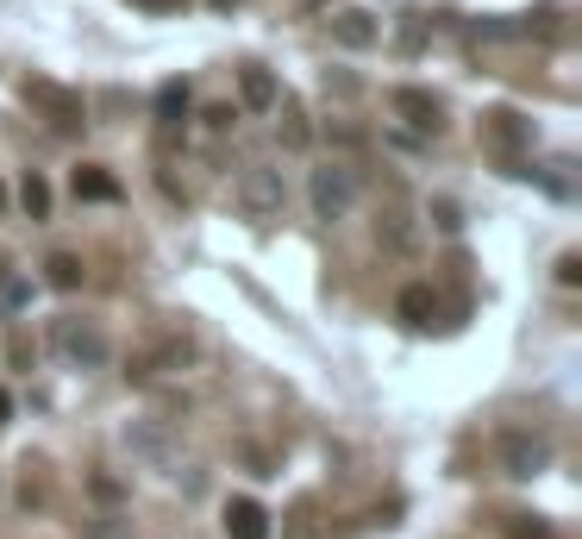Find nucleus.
I'll list each match as a JSON object with an SVG mask.
<instances>
[{
  "instance_id": "7ed1b4c3",
  "label": "nucleus",
  "mask_w": 582,
  "mask_h": 539,
  "mask_svg": "<svg viewBox=\"0 0 582 539\" xmlns=\"http://www.w3.org/2000/svg\"><path fill=\"white\" fill-rule=\"evenodd\" d=\"M51 352L70 370H101L107 364V333H101V320H82V314H63V320H51Z\"/></svg>"
},
{
  "instance_id": "1a4fd4ad",
  "label": "nucleus",
  "mask_w": 582,
  "mask_h": 539,
  "mask_svg": "<svg viewBox=\"0 0 582 539\" xmlns=\"http://www.w3.org/2000/svg\"><path fill=\"white\" fill-rule=\"evenodd\" d=\"M126 445H132V452H138L145 464H157V470H163V464L176 458V439H170V420H132V427H126Z\"/></svg>"
},
{
  "instance_id": "39448f33",
  "label": "nucleus",
  "mask_w": 582,
  "mask_h": 539,
  "mask_svg": "<svg viewBox=\"0 0 582 539\" xmlns=\"http://www.w3.org/2000/svg\"><path fill=\"white\" fill-rule=\"evenodd\" d=\"M388 113H395L407 132H420V138H438V132H445V101H438L432 88H413V82L388 95Z\"/></svg>"
},
{
  "instance_id": "f257e3e1",
  "label": "nucleus",
  "mask_w": 582,
  "mask_h": 539,
  "mask_svg": "<svg viewBox=\"0 0 582 539\" xmlns=\"http://www.w3.org/2000/svg\"><path fill=\"white\" fill-rule=\"evenodd\" d=\"M232 201L251 226H276L282 207H288V182H282L276 163H245V176L232 182Z\"/></svg>"
},
{
  "instance_id": "bb28decb",
  "label": "nucleus",
  "mask_w": 582,
  "mask_h": 539,
  "mask_svg": "<svg viewBox=\"0 0 582 539\" xmlns=\"http://www.w3.org/2000/svg\"><path fill=\"white\" fill-rule=\"evenodd\" d=\"M132 7H151V13H182L188 0H132Z\"/></svg>"
},
{
  "instance_id": "c756f323",
  "label": "nucleus",
  "mask_w": 582,
  "mask_h": 539,
  "mask_svg": "<svg viewBox=\"0 0 582 539\" xmlns=\"http://www.w3.org/2000/svg\"><path fill=\"white\" fill-rule=\"evenodd\" d=\"M0 289H7V257H0Z\"/></svg>"
},
{
  "instance_id": "b1692460",
  "label": "nucleus",
  "mask_w": 582,
  "mask_h": 539,
  "mask_svg": "<svg viewBox=\"0 0 582 539\" xmlns=\"http://www.w3.org/2000/svg\"><path fill=\"white\" fill-rule=\"evenodd\" d=\"M557 283H564V289L582 283V252H564V257H557Z\"/></svg>"
},
{
  "instance_id": "f8f14e48",
  "label": "nucleus",
  "mask_w": 582,
  "mask_h": 539,
  "mask_svg": "<svg viewBox=\"0 0 582 539\" xmlns=\"http://www.w3.org/2000/svg\"><path fill=\"white\" fill-rule=\"evenodd\" d=\"M332 38L345 45V51H370L382 38V26H376V13H363V7H345V13H332Z\"/></svg>"
},
{
  "instance_id": "f03ea898",
  "label": "nucleus",
  "mask_w": 582,
  "mask_h": 539,
  "mask_svg": "<svg viewBox=\"0 0 582 539\" xmlns=\"http://www.w3.org/2000/svg\"><path fill=\"white\" fill-rule=\"evenodd\" d=\"M20 95H26V107H32V113H38L51 132H82V126H88V101H82L76 88H63V82L26 76V82H20Z\"/></svg>"
},
{
  "instance_id": "0eeeda50",
  "label": "nucleus",
  "mask_w": 582,
  "mask_h": 539,
  "mask_svg": "<svg viewBox=\"0 0 582 539\" xmlns=\"http://www.w3.org/2000/svg\"><path fill=\"white\" fill-rule=\"evenodd\" d=\"M195 358V345L182 333L157 339L151 352H138V358H126V383H151V377H163V370H182V364Z\"/></svg>"
},
{
  "instance_id": "4468645a",
  "label": "nucleus",
  "mask_w": 582,
  "mask_h": 539,
  "mask_svg": "<svg viewBox=\"0 0 582 539\" xmlns=\"http://www.w3.org/2000/svg\"><path fill=\"white\" fill-rule=\"evenodd\" d=\"M188 107H195L188 82H163V88H157V132H163V138H176V132L188 126Z\"/></svg>"
},
{
  "instance_id": "2eb2a0df",
  "label": "nucleus",
  "mask_w": 582,
  "mask_h": 539,
  "mask_svg": "<svg viewBox=\"0 0 582 539\" xmlns=\"http://www.w3.org/2000/svg\"><path fill=\"white\" fill-rule=\"evenodd\" d=\"M270 113H282V120H276L282 151H307V145H313V126H307L301 101H288V95H276V107H270Z\"/></svg>"
},
{
  "instance_id": "393cba45",
  "label": "nucleus",
  "mask_w": 582,
  "mask_h": 539,
  "mask_svg": "<svg viewBox=\"0 0 582 539\" xmlns=\"http://www.w3.org/2000/svg\"><path fill=\"white\" fill-rule=\"evenodd\" d=\"M207 126H213V132H232V126H238V107H232V101H213V107H207Z\"/></svg>"
},
{
  "instance_id": "f3484780",
  "label": "nucleus",
  "mask_w": 582,
  "mask_h": 539,
  "mask_svg": "<svg viewBox=\"0 0 582 539\" xmlns=\"http://www.w3.org/2000/svg\"><path fill=\"white\" fill-rule=\"evenodd\" d=\"M20 207H26L32 226H45V220H51V182L38 176V170H26V182H20Z\"/></svg>"
},
{
  "instance_id": "9d476101",
  "label": "nucleus",
  "mask_w": 582,
  "mask_h": 539,
  "mask_svg": "<svg viewBox=\"0 0 582 539\" xmlns=\"http://www.w3.org/2000/svg\"><path fill=\"white\" fill-rule=\"evenodd\" d=\"M220 520H226V539H270V509L257 495H232Z\"/></svg>"
},
{
  "instance_id": "423d86ee",
  "label": "nucleus",
  "mask_w": 582,
  "mask_h": 539,
  "mask_svg": "<svg viewBox=\"0 0 582 539\" xmlns=\"http://www.w3.org/2000/svg\"><path fill=\"white\" fill-rule=\"evenodd\" d=\"M482 145L520 170V151L532 145V120L527 113H513V107H488V113H482Z\"/></svg>"
},
{
  "instance_id": "4be33fe9",
  "label": "nucleus",
  "mask_w": 582,
  "mask_h": 539,
  "mask_svg": "<svg viewBox=\"0 0 582 539\" xmlns=\"http://www.w3.org/2000/svg\"><path fill=\"white\" fill-rule=\"evenodd\" d=\"M507 539H552V520L545 514H507Z\"/></svg>"
},
{
  "instance_id": "6e6552de",
  "label": "nucleus",
  "mask_w": 582,
  "mask_h": 539,
  "mask_svg": "<svg viewBox=\"0 0 582 539\" xmlns=\"http://www.w3.org/2000/svg\"><path fill=\"white\" fill-rule=\"evenodd\" d=\"M552 464V439L538 433H501V470L507 477H538Z\"/></svg>"
},
{
  "instance_id": "7c9ffc66",
  "label": "nucleus",
  "mask_w": 582,
  "mask_h": 539,
  "mask_svg": "<svg viewBox=\"0 0 582 539\" xmlns=\"http://www.w3.org/2000/svg\"><path fill=\"white\" fill-rule=\"evenodd\" d=\"M0 213H7V188H0Z\"/></svg>"
},
{
  "instance_id": "a878e982",
  "label": "nucleus",
  "mask_w": 582,
  "mask_h": 539,
  "mask_svg": "<svg viewBox=\"0 0 582 539\" xmlns=\"http://www.w3.org/2000/svg\"><path fill=\"white\" fill-rule=\"evenodd\" d=\"M88 489H95L101 502H120V495H126V489H120V477H88Z\"/></svg>"
},
{
  "instance_id": "a211bd4d",
  "label": "nucleus",
  "mask_w": 582,
  "mask_h": 539,
  "mask_svg": "<svg viewBox=\"0 0 582 539\" xmlns=\"http://www.w3.org/2000/svg\"><path fill=\"white\" fill-rule=\"evenodd\" d=\"M82 277H88V270H82L76 252H51V257H45V283L63 289V295H70V289H82Z\"/></svg>"
},
{
  "instance_id": "5701e85b",
  "label": "nucleus",
  "mask_w": 582,
  "mask_h": 539,
  "mask_svg": "<svg viewBox=\"0 0 582 539\" xmlns=\"http://www.w3.org/2000/svg\"><path fill=\"white\" fill-rule=\"evenodd\" d=\"M426 220H432V226H438V232H445V238H457V232H463V207H457V201H445V195H438V201L426 207Z\"/></svg>"
},
{
  "instance_id": "cd10ccee",
  "label": "nucleus",
  "mask_w": 582,
  "mask_h": 539,
  "mask_svg": "<svg viewBox=\"0 0 582 539\" xmlns=\"http://www.w3.org/2000/svg\"><path fill=\"white\" fill-rule=\"evenodd\" d=\"M7 420H13V395H7V389H0V427H7Z\"/></svg>"
},
{
  "instance_id": "ddd939ff",
  "label": "nucleus",
  "mask_w": 582,
  "mask_h": 539,
  "mask_svg": "<svg viewBox=\"0 0 582 539\" xmlns=\"http://www.w3.org/2000/svg\"><path fill=\"white\" fill-rule=\"evenodd\" d=\"M70 195L76 201H120V176L107 163H76L70 170Z\"/></svg>"
},
{
  "instance_id": "aec40b11",
  "label": "nucleus",
  "mask_w": 582,
  "mask_h": 539,
  "mask_svg": "<svg viewBox=\"0 0 582 539\" xmlns=\"http://www.w3.org/2000/svg\"><path fill=\"white\" fill-rule=\"evenodd\" d=\"M513 32H527V38H557V32H564V7H552V0H545V7H532Z\"/></svg>"
},
{
  "instance_id": "6ab92c4d",
  "label": "nucleus",
  "mask_w": 582,
  "mask_h": 539,
  "mask_svg": "<svg viewBox=\"0 0 582 539\" xmlns=\"http://www.w3.org/2000/svg\"><path fill=\"white\" fill-rule=\"evenodd\" d=\"M376 238L388 245V252H413V220H407L401 207H388V213L376 220Z\"/></svg>"
},
{
  "instance_id": "20e7f679",
  "label": "nucleus",
  "mask_w": 582,
  "mask_h": 539,
  "mask_svg": "<svg viewBox=\"0 0 582 539\" xmlns=\"http://www.w3.org/2000/svg\"><path fill=\"white\" fill-rule=\"evenodd\" d=\"M307 201H313V220L338 226V220L351 213V201H357V170L351 163H320V170L307 176Z\"/></svg>"
},
{
  "instance_id": "9b49d317",
  "label": "nucleus",
  "mask_w": 582,
  "mask_h": 539,
  "mask_svg": "<svg viewBox=\"0 0 582 539\" xmlns=\"http://www.w3.org/2000/svg\"><path fill=\"white\" fill-rule=\"evenodd\" d=\"M395 320L413 327V333H426L432 320H438V289H432V283H407L401 295H395Z\"/></svg>"
},
{
  "instance_id": "dca6fc26",
  "label": "nucleus",
  "mask_w": 582,
  "mask_h": 539,
  "mask_svg": "<svg viewBox=\"0 0 582 539\" xmlns=\"http://www.w3.org/2000/svg\"><path fill=\"white\" fill-rule=\"evenodd\" d=\"M238 95H245V107H251V113H270V107H276V76H270V70H245V76H238Z\"/></svg>"
},
{
  "instance_id": "412c9836",
  "label": "nucleus",
  "mask_w": 582,
  "mask_h": 539,
  "mask_svg": "<svg viewBox=\"0 0 582 539\" xmlns=\"http://www.w3.org/2000/svg\"><path fill=\"white\" fill-rule=\"evenodd\" d=\"M313 502H295V509H288V527H282V539H320V520H313Z\"/></svg>"
},
{
  "instance_id": "2f4dec72",
  "label": "nucleus",
  "mask_w": 582,
  "mask_h": 539,
  "mask_svg": "<svg viewBox=\"0 0 582 539\" xmlns=\"http://www.w3.org/2000/svg\"><path fill=\"white\" fill-rule=\"evenodd\" d=\"M307 7H326V0H307Z\"/></svg>"
},
{
  "instance_id": "c85d7f7f",
  "label": "nucleus",
  "mask_w": 582,
  "mask_h": 539,
  "mask_svg": "<svg viewBox=\"0 0 582 539\" xmlns=\"http://www.w3.org/2000/svg\"><path fill=\"white\" fill-rule=\"evenodd\" d=\"M207 7H213V13H232V7H238V0H207Z\"/></svg>"
}]
</instances>
